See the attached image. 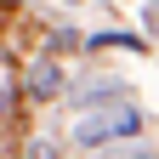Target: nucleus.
<instances>
[{
	"label": "nucleus",
	"instance_id": "1",
	"mask_svg": "<svg viewBox=\"0 0 159 159\" xmlns=\"http://www.w3.org/2000/svg\"><path fill=\"white\" fill-rule=\"evenodd\" d=\"M142 131V114L136 108H119L114 119H102V125H85L80 131V142H102V136H136Z\"/></svg>",
	"mask_w": 159,
	"mask_h": 159
},
{
	"label": "nucleus",
	"instance_id": "2",
	"mask_svg": "<svg viewBox=\"0 0 159 159\" xmlns=\"http://www.w3.org/2000/svg\"><path fill=\"white\" fill-rule=\"evenodd\" d=\"M57 91H63V68H57L51 57H46V63H34V68H29V97L46 102V97H57Z\"/></svg>",
	"mask_w": 159,
	"mask_h": 159
},
{
	"label": "nucleus",
	"instance_id": "3",
	"mask_svg": "<svg viewBox=\"0 0 159 159\" xmlns=\"http://www.w3.org/2000/svg\"><path fill=\"white\" fill-rule=\"evenodd\" d=\"M0 108H6V85H0Z\"/></svg>",
	"mask_w": 159,
	"mask_h": 159
},
{
	"label": "nucleus",
	"instance_id": "4",
	"mask_svg": "<svg viewBox=\"0 0 159 159\" xmlns=\"http://www.w3.org/2000/svg\"><path fill=\"white\" fill-rule=\"evenodd\" d=\"M131 159H153V153H131Z\"/></svg>",
	"mask_w": 159,
	"mask_h": 159
}]
</instances>
